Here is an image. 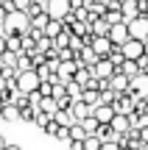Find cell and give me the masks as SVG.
Returning <instances> with one entry per match:
<instances>
[{"instance_id": "cell-4", "label": "cell", "mask_w": 148, "mask_h": 150, "mask_svg": "<svg viewBox=\"0 0 148 150\" xmlns=\"http://www.w3.org/2000/svg\"><path fill=\"white\" fill-rule=\"evenodd\" d=\"M109 89L117 92V95H134V89H132V78H129V75H123V72H115V75H112Z\"/></svg>"}, {"instance_id": "cell-33", "label": "cell", "mask_w": 148, "mask_h": 150, "mask_svg": "<svg viewBox=\"0 0 148 150\" xmlns=\"http://www.w3.org/2000/svg\"><path fill=\"white\" fill-rule=\"evenodd\" d=\"M9 39V50L17 56H22V36H6Z\"/></svg>"}, {"instance_id": "cell-11", "label": "cell", "mask_w": 148, "mask_h": 150, "mask_svg": "<svg viewBox=\"0 0 148 150\" xmlns=\"http://www.w3.org/2000/svg\"><path fill=\"white\" fill-rule=\"evenodd\" d=\"M92 117L98 120L101 125H112V120H115L117 114H115V108H112V106H104V103H101V106L92 108Z\"/></svg>"}, {"instance_id": "cell-28", "label": "cell", "mask_w": 148, "mask_h": 150, "mask_svg": "<svg viewBox=\"0 0 148 150\" xmlns=\"http://www.w3.org/2000/svg\"><path fill=\"white\" fill-rule=\"evenodd\" d=\"M87 136H89V134L84 131V125H81V122H76V125L70 128V142H84Z\"/></svg>"}, {"instance_id": "cell-7", "label": "cell", "mask_w": 148, "mask_h": 150, "mask_svg": "<svg viewBox=\"0 0 148 150\" xmlns=\"http://www.w3.org/2000/svg\"><path fill=\"white\" fill-rule=\"evenodd\" d=\"M123 56H126L129 61H140L145 56V42H140V39H129V42L123 45Z\"/></svg>"}, {"instance_id": "cell-15", "label": "cell", "mask_w": 148, "mask_h": 150, "mask_svg": "<svg viewBox=\"0 0 148 150\" xmlns=\"http://www.w3.org/2000/svg\"><path fill=\"white\" fill-rule=\"evenodd\" d=\"M112 128H115V134H117V136H126L129 131H132V120L123 117V114H117V117L112 120Z\"/></svg>"}, {"instance_id": "cell-44", "label": "cell", "mask_w": 148, "mask_h": 150, "mask_svg": "<svg viewBox=\"0 0 148 150\" xmlns=\"http://www.w3.org/2000/svg\"><path fill=\"white\" fill-rule=\"evenodd\" d=\"M9 14H11V11L6 8V6H0V28L6 25V20H9Z\"/></svg>"}, {"instance_id": "cell-49", "label": "cell", "mask_w": 148, "mask_h": 150, "mask_svg": "<svg viewBox=\"0 0 148 150\" xmlns=\"http://www.w3.org/2000/svg\"><path fill=\"white\" fill-rule=\"evenodd\" d=\"M3 108H6V103H3V100H0V117H3Z\"/></svg>"}, {"instance_id": "cell-53", "label": "cell", "mask_w": 148, "mask_h": 150, "mask_svg": "<svg viewBox=\"0 0 148 150\" xmlns=\"http://www.w3.org/2000/svg\"><path fill=\"white\" fill-rule=\"evenodd\" d=\"M120 3H123V0H120Z\"/></svg>"}, {"instance_id": "cell-6", "label": "cell", "mask_w": 148, "mask_h": 150, "mask_svg": "<svg viewBox=\"0 0 148 150\" xmlns=\"http://www.w3.org/2000/svg\"><path fill=\"white\" fill-rule=\"evenodd\" d=\"M89 70H92V78H98V81H112V75L117 72V67L112 64L109 59H101L98 64H95V67H89Z\"/></svg>"}, {"instance_id": "cell-20", "label": "cell", "mask_w": 148, "mask_h": 150, "mask_svg": "<svg viewBox=\"0 0 148 150\" xmlns=\"http://www.w3.org/2000/svg\"><path fill=\"white\" fill-rule=\"evenodd\" d=\"M104 20L109 22V25H120V22H126V17H123V8H106Z\"/></svg>"}, {"instance_id": "cell-46", "label": "cell", "mask_w": 148, "mask_h": 150, "mask_svg": "<svg viewBox=\"0 0 148 150\" xmlns=\"http://www.w3.org/2000/svg\"><path fill=\"white\" fill-rule=\"evenodd\" d=\"M6 145H9V142H6V136L0 134V150H6Z\"/></svg>"}, {"instance_id": "cell-17", "label": "cell", "mask_w": 148, "mask_h": 150, "mask_svg": "<svg viewBox=\"0 0 148 150\" xmlns=\"http://www.w3.org/2000/svg\"><path fill=\"white\" fill-rule=\"evenodd\" d=\"M129 120H132V128L134 131H145L148 128V111H134Z\"/></svg>"}, {"instance_id": "cell-36", "label": "cell", "mask_w": 148, "mask_h": 150, "mask_svg": "<svg viewBox=\"0 0 148 150\" xmlns=\"http://www.w3.org/2000/svg\"><path fill=\"white\" fill-rule=\"evenodd\" d=\"M84 150H104V142L98 136H87L84 139Z\"/></svg>"}, {"instance_id": "cell-43", "label": "cell", "mask_w": 148, "mask_h": 150, "mask_svg": "<svg viewBox=\"0 0 148 150\" xmlns=\"http://www.w3.org/2000/svg\"><path fill=\"white\" fill-rule=\"evenodd\" d=\"M56 131H59V122H56V120H50V122H48V128H45V134L56 139Z\"/></svg>"}, {"instance_id": "cell-9", "label": "cell", "mask_w": 148, "mask_h": 150, "mask_svg": "<svg viewBox=\"0 0 148 150\" xmlns=\"http://www.w3.org/2000/svg\"><path fill=\"white\" fill-rule=\"evenodd\" d=\"M109 39H112V45H117V47H123V45L132 39V33H129V22H120V25H112V31H109Z\"/></svg>"}, {"instance_id": "cell-5", "label": "cell", "mask_w": 148, "mask_h": 150, "mask_svg": "<svg viewBox=\"0 0 148 150\" xmlns=\"http://www.w3.org/2000/svg\"><path fill=\"white\" fill-rule=\"evenodd\" d=\"M115 114H123V117H132L134 111H137V103H134V95H117L115 100Z\"/></svg>"}, {"instance_id": "cell-40", "label": "cell", "mask_w": 148, "mask_h": 150, "mask_svg": "<svg viewBox=\"0 0 148 150\" xmlns=\"http://www.w3.org/2000/svg\"><path fill=\"white\" fill-rule=\"evenodd\" d=\"M50 120H53V117H50V114H45V111H39V114H36V122H34V125H39V128L45 131V128H48V122H50Z\"/></svg>"}, {"instance_id": "cell-16", "label": "cell", "mask_w": 148, "mask_h": 150, "mask_svg": "<svg viewBox=\"0 0 148 150\" xmlns=\"http://www.w3.org/2000/svg\"><path fill=\"white\" fill-rule=\"evenodd\" d=\"M132 89H134V95H143V97H148V72H140L137 78L132 81Z\"/></svg>"}, {"instance_id": "cell-23", "label": "cell", "mask_w": 148, "mask_h": 150, "mask_svg": "<svg viewBox=\"0 0 148 150\" xmlns=\"http://www.w3.org/2000/svg\"><path fill=\"white\" fill-rule=\"evenodd\" d=\"M95 136H98L101 142H115V139H120V136L115 134V128H112V125H101V128H98V134H95Z\"/></svg>"}, {"instance_id": "cell-51", "label": "cell", "mask_w": 148, "mask_h": 150, "mask_svg": "<svg viewBox=\"0 0 148 150\" xmlns=\"http://www.w3.org/2000/svg\"><path fill=\"white\" fill-rule=\"evenodd\" d=\"M145 56H148V42H145Z\"/></svg>"}, {"instance_id": "cell-37", "label": "cell", "mask_w": 148, "mask_h": 150, "mask_svg": "<svg viewBox=\"0 0 148 150\" xmlns=\"http://www.w3.org/2000/svg\"><path fill=\"white\" fill-rule=\"evenodd\" d=\"M48 50H53V39L42 36V39L36 42V53H48Z\"/></svg>"}, {"instance_id": "cell-34", "label": "cell", "mask_w": 148, "mask_h": 150, "mask_svg": "<svg viewBox=\"0 0 148 150\" xmlns=\"http://www.w3.org/2000/svg\"><path fill=\"white\" fill-rule=\"evenodd\" d=\"M115 100H117V92H112V89L101 92V103H104V106H115ZM101 103H98V106H101Z\"/></svg>"}, {"instance_id": "cell-19", "label": "cell", "mask_w": 148, "mask_h": 150, "mask_svg": "<svg viewBox=\"0 0 148 150\" xmlns=\"http://www.w3.org/2000/svg\"><path fill=\"white\" fill-rule=\"evenodd\" d=\"M59 33H64V22H61V20H50L48 28H45V36H48V39H56Z\"/></svg>"}, {"instance_id": "cell-3", "label": "cell", "mask_w": 148, "mask_h": 150, "mask_svg": "<svg viewBox=\"0 0 148 150\" xmlns=\"http://www.w3.org/2000/svg\"><path fill=\"white\" fill-rule=\"evenodd\" d=\"M45 11H48L50 20H61L64 22L67 17L73 14V6H70V0H50V3L45 6Z\"/></svg>"}, {"instance_id": "cell-25", "label": "cell", "mask_w": 148, "mask_h": 150, "mask_svg": "<svg viewBox=\"0 0 148 150\" xmlns=\"http://www.w3.org/2000/svg\"><path fill=\"white\" fill-rule=\"evenodd\" d=\"M0 61H3V67H6V70H17V61H20V56H17V53H11V50H6V53L0 56Z\"/></svg>"}, {"instance_id": "cell-12", "label": "cell", "mask_w": 148, "mask_h": 150, "mask_svg": "<svg viewBox=\"0 0 148 150\" xmlns=\"http://www.w3.org/2000/svg\"><path fill=\"white\" fill-rule=\"evenodd\" d=\"M109 31H112V25L104 17H95V20L89 22V33H92V36H109Z\"/></svg>"}, {"instance_id": "cell-10", "label": "cell", "mask_w": 148, "mask_h": 150, "mask_svg": "<svg viewBox=\"0 0 148 150\" xmlns=\"http://www.w3.org/2000/svg\"><path fill=\"white\" fill-rule=\"evenodd\" d=\"M89 47L98 53V59H109L112 50H115V45H112V39H109V36H95V42L89 45Z\"/></svg>"}, {"instance_id": "cell-18", "label": "cell", "mask_w": 148, "mask_h": 150, "mask_svg": "<svg viewBox=\"0 0 148 150\" xmlns=\"http://www.w3.org/2000/svg\"><path fill=\"white\" fill-rule=\"evenodd\" d=\"M117 72L129 75V78L134 81V78H137V75L143 72V70H140V64H137V61H129V59H126V61H123V67H117Z\"/></svg>"}, {"instance_id": "cell-42", "label": "cell", "mask_w": 148, "mask_h": 150, "mask_svg": "<svg viewBox=\"0 0 148 150\" xmlns=\"http://www.w3.org/2000/svg\"><path fill=\"white\" fill-rule=\"evenodd\" d=\"M59 59L61 61H76V53H73L70 47H64V50H59Z\"/></svg>"}, {"instance_id": "cell-8", "label": "cell", "mask_w": 148, "mask_h": 150, "mask_svg": "<svg viewBox=\"0 0 148 150\" xmlns=\"http://www.w3.org/2000/svg\"><path fill=\"white\" fill-rule=\"evenodd\" d=\"M129 33H132V39L148 42V17H137V20H132V22H129Z\"/></svg>"}, {"instance_id": "cell-41", "label": "cell", "mask_w": 148, "mask_h": 150, "mask_svg": "<svg viewBox=\"0 0 148 150\" xmlns=\"http://www.w3.org/2000/svg\"><path fill=\"white\" fill-rule=\"evenodd\" d=\"M56 139H59V142H67V145H70V128L59 125V131H56Z\"/></svg>"}, {"instance_id": "cell-27", "label": "cell", "mask_w": 148, "mask_h": 150, "mask_svg": "<svg viewBox=\"0 0 148 150\" xmlns=\"http://www.w3.org/2000/svg\"><path fill=\"white\" fill-rule=\"evenodd\" d=\"M81 100L87 103V106L95 108V106L101 103V92H98V89H84V97H81Z\"/></svg>"}, {"instance_id": "cell-24", "label": "cell", "mask_w": 148, "mask_h": 150, "mask_svg": "<svg viewBox=\"0 0 148 150\" xmlns=\"http://www.w3.org/2000/svg\"><path fill=\"white\" fill-rule=\"evenodd\" d=\"M53 120L59 125H64V128H73V125H76V117H73V111H56L53 114Z\"/></svg>"}, {"instance_id": "cell-50", "label": "cell", "mask_w": 148, "mask_h": 150, "mask_svg": "<svg viewBox=\"0 0 148 150\" xmlns=\"http://www.w3.org/2000/svg\"><path fill=\"white\" fill-rule=\"evenodd\" d=\"M143 150H148V142H143Z\"/></svg>"}, {"instance_id": "cell-14", "label": "cell", "mask_w": 148, "mask_h": 150, "mask_svg": "<svg viewBox=\"0 0 148 150\" xmlns=\"http://www.w3.org/2000/svg\"><path fill=\"white\" fill-rule=\"evenodd\" d=\"M70 111H73V117H76V122H81V120H87L89 114H92V106H87L84 100H76Z\"/></svg>"}, {"instance_id": "cell-45", "label": "cell", "mask_w": 148, "mask_h": 150, "mask_svg": "<svg viewBox=\"0 0 148 150\" xmlns=\"http://www.w3.org/2000/svg\"><path fill=\"white\" fill-rule=\"evenodd\" d=\"M6 50H9V39H6V36H3V33H0V56H3V53H6Z\"/></svg>"}, {"instance_id": "cell-47", "label": "cell", "mask_w": 148, "mask_h": 150, "mask_svg": "<svg viewBox=\"0 0 148 150\" xmlns=\"http://www.w3.org/2000/svg\"><path fill=\"white\" fill-rule=\"evenodd\" d=\"M34 3H36V6H42V8H45V6H48L50 0H34Z\"/></svg>"}, {"instance_id": "cell-22", "label": "cell", "mask_w": 148, "mask_h": 150, "mask_svg": "<svg viewBox=\"0 0 148 150\" xmlns=\"http://www.w3.org/2000/svg\"><path fill=\"white\" fill-rule=\"evenodd\" d=\"M39 111H45V114H50V117H53V114L59 111V100H56V97H42Z\"/></svg>"}, {"instance_id": "cell-39", "label": "cell", "mask_w": 148, "mask_h": 150, "mask_svg": "<svg viewBox=\"0 0 148 150\" xmlns=\"http://www.w3.org/2000/svg\"><path fill=\"white\" fill-rule=\"evenodd\" d=\"M11 6H14V11H28L34 6V0H11Z\"/></svg>"}, {"instance_id": "cell-31", "label": "cell", "mask_w": 148, "mask_h": 150, "mask_svg": "<svg viewBox=\"0 0 148 150\" xmlns=\"http://www.w3.org/2000/svg\"><path fill=\"white\" fill-rule=\"evenodd\" d=\"M36 114H39L36 106H28V108L20 111V120H22V122H36Z\"/></svg>"}, {"instance_id": "cell-32", "label": "cell", "mask_w": 148, "mask_h": 150, "mask_svg": "<svg viewBox=\"0 0 148 150\" xmlns=\"http://www.w3.org/2000/svg\"><path fill=\"white\" fill-rule=\"evenodd\" d=\"M67 95H70L73 100H81L84 97V86H78L76 81H70V83H67Z\"/></svg>"}, {"instance_id": "cell-1", "label": "cell", "mask_w": 148, "mask_h": 150, "mask_svg": "<svg viewBox=\"0 0 148 150\" xmlns=\"http://www.w3.org/2000/svg\"><path fill=\"white\" fill-rule=\"evenodd\" d=\"M0 31H3V36H25V33L31 31V17H28V11H11L6 25L0 28Z\"/></svg>"}, {"instance_id": "cell-48", "label": "cell", "mask_w": 148, "mask_h": 150, "mask_svg": "<svg viewBox=\"0 0 148 150\" xmlns=\"http://www.w3.org/2000/svg\"><path fill=\"white\" fill-rule=\"evenodd\" d=\"M6 150H22L20 145H6Z\"/></svg>"}, {"instance_id": "cell-30", "label": "cell", "mask_w": 148, "mask_h": 150, "mask_svg": "<svg viewBox=\"0 0 148 150\" xmlns=\"http://www.w3.org/2000/svg\"><path fill=\"white\" fill-rule=\"evenodd\" d=\"M81 125H84V131H87L89 136H95V134H98V128H101V122H98V120L92 117V114H89L87 120H81Z\"/></svg>"}, {"instance_id": "cell-13", "label": "cell", "mask_w": 148, "mask_h": 150, "mask_svg": "<svg viewBox=\"0 0 148 150\" xmlns=\"http://www.w3.org/2000/svg\"><path fill=\"white\" fill-rule=\"evenodd\" d=\"M123 17H126V22H132V20H137L140 17V0H123Z\"/></svg>"}, {"instance_id": "cell-26", "label": "cell", "mask_w": 148, "mask_h": 150, "mask_svg": "<svg viewBox=\"0 0 148 150\" xmlns=\"http://www.w3.org/2000/svg\"><path fill=\"white\" fill-rule=\"evenodd\" d=\"M48 22H50V17H48V11H42V14H36V17H31V28H36V31H45V28H48Z\"/></svg>"}, {"instance_id": "cell-2", "label": "cell", "mask_w": 148, "mask_h": 150, "mask_svg": "<svg viewBox=\"0 0 148 150\" xmlns=\"http://www.w3.org/2000/svg\"><path fill=\"white\" fill-rule=\"evenodd\" d=\"M39 86H42V78L36 75V70H28V72L17 75V89L22 95H34V92H39Z\"/></svg>"}, {"instance_id": "cell-38", "label": "cell", "mask_w": 148, "mask_h": 150, "mask_svg": "<svg viewBox=\"0 0 148 150\" xmlns=\"http://www.w3.org/2000/svg\"><path fill=\"white\" fill-rule=\"evenodd\" d=\"M39 95H42V97H53V81H42V86H39Z\"/></svg>"}, {"instance_id": "cell-52", "label": "cell", "mask_w": 148, "mask_h": 150, "mask_svg": "<svg viewBox=\"0 0 148 150\" xmlns=\"http://www.w3.org/2000/svg\"><path fill=\"white\" fill-rule=\"evenodd\" d=\"M0 6H3V0H0Z\"/></svg>"}, {"instance_id": "cell-35", "label": "cell", "mask_w": 148, "mask_h": 150, "mask_svg": "<svg viewBox=\"0 0 148 150\" xmlns=\"http://www.w3.org/2000/svg\"><path fill=\"white\" fill-rule=\"evenodd\" d=\"M109 61H112L115 67H123V61H126V56H123V47H117V45H115V50H112Z\"/></svg>"}, {"instance_id": "cell-21", "label": "cell", "mask_w": 148, "mask_h": 150, "mask_svg": "<svg viewBox=\"0 0 148 150\" xmlns=\"http://www.w3.org/2000/svg\"><path fill=\"white\" fill-rule=\"evenodd\" d=\"M73 81H76L78 86H84V89H87L89 81H92V70H89V67H78V72H76V78H73Z\"/></svg>"}, {"instance_id": "cell-29", "label": "cell", "mask_w": 148, "mask_h": 150, "mask_svg": "<svg viewBox=\"0 0 148 150\" xmlns=\"http://www.w3.org/2000/svg\"><path fill=\"white\" fill-rule=\"evenodd\" d=\"M0 120H6V122H17V120H20V108L14 106V103H11V106H6L3 108V117Z\"/></svg>"}]
</instances>
